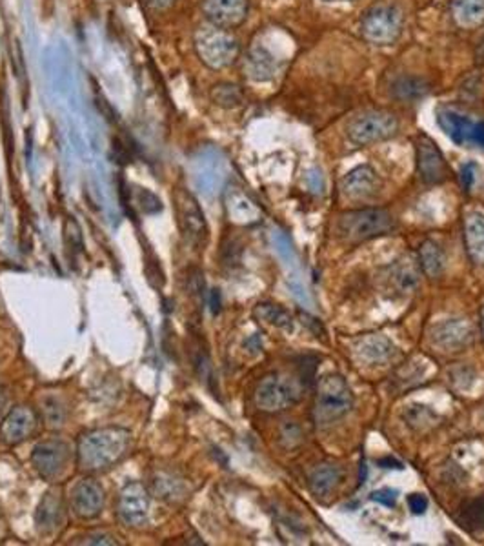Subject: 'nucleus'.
Here are the masks:
<instances>
[{
  "label": "nucleus",
  "mask_w": 484,
  "mask_h": 546,
  "mask_svg": "<svg viewBox=\"0 0 484 546\" xmlns=\"http://www.w3.org/2000/svg\"><path fill=\"white\" fill-rule=\"evenodd\" d=\"M383 282L386 289H390L394 295H410L417 284H419V268L416 261L412 259H403L390 268L383 275Z\"/></svg>",
  "instance_id": "obj_19"
},
{
  "label": "nucleus",
  "mask_w": 484,
  "mask_h": 546,
  "mask_svg": "<svg viewBox=\"0 0 484 546\" xmlns=\"http://www.w3.org/2000/svg\"><path fill=\"white\" fill-rule=\"evenodd\" d=\"M253 315L258 320H262V322H266V324H269L273 328L284 330L288 333H291L293 328H295L293 315L288 310H284V308H280L277 304H271V302H258L255 306V310H253Z\"/></svg>",
  "instance_id": "obj_27"
},
{
  "label": "nucleus",
  "mask_w": 484,
  "mask_h": 546,
  "mask_svg": "<svg viewBox=\"0 0 484 546\" xmlns=\"http://www.w3.org/2000/svg\"><path fill=\"white\" fill-rule=\"evenodd\" d=\"M395 223L390 212L381 208H364L355 212H346L339 217L337 230L339 236L350 243H363L394 230Z\"/></svg>",
  "instance_id": "obj_4"
},
{
  "label": "nucleus",
  "mask_w": 484,
  "mask_h": 546,
  "mask_svg": "<svg viewBox=\"0 0 484 546\" xmlns=\"http://www.w3.org/2000/svg\"><path fill=\"white\" fill-rule=\"evenodd\" d=\"M419 263H421L423 272L426 273L428 277L436 278V277H439L441 273L445 272L447 257H445L443 248L437 243L425 241L421 245V250H419Z\"/></svg>",
  "instance_id": "obj_28"
},
{
  "label": "nucleus",
  "mask_w": 484,
  "mask_h": 546,
  "mask_svg": "<svg viewBox=\"0 0 484 546\" xmlns=\"http://www.w3.org/2000/svg\"><path fill=\"white\" fill-rule=\"evenodd\" d=\"M399 130V121L390 111H368L348 126V137L361 146L374 144L394 137Z\"/></svg>",
  "instance_id": "obj_8"
},
{
  "label": "nucleus",
  "mask_w": 484,
  "mask_h": 546,
  "mask_svg": "<svg viewBox=\"0 0 484 546\" xmlns=\"http://www.w3.org/2000/svg\"><path fill=\"white\" fill-rule=\"evenodd\" d=\"M417 168L421 173V179L426 184H439L445 183L448 177V164L437 148V144L421 135L417 139Z\"/></svg>",
  "instance_id": "obj_14"
},
{
  "label": "nucleus",
  "mask_w": 484,
  "mask_h": 546,
  "mask_svg": "<svg viewBox=\"0 0 484 546\" xmlns=\"http://www.w3.org/2000/svg\"><path fill=\"white\" fill-rule=\"evenodd\" d=\"M353 410V394L339 373L324 375L315 392L313 417L319 428H330Z\"/></svg>",
  "instance_id": "obj_2"
},
{
  "label": "nucleus",
  "mask_w": 484,
  "mask_h": 546,
  "mask_svg": "<svg viewBox=\"0 0 484 546\" xmlns=\"http://www.w3.org/2000/svg\"><path fill=\"white\" fill-rule=\"evenodd\" d=\"M197 57L210 69H225L230 68L241 53L239 40L228 31L221 27H201L194 38Z\"/></svg>",
  "instance_id": "obj_3"
},
{
  "label": "nucleus",
  "mask_w": 484,
  "mask_h": 546,
  "mask_svg": "<svg viewBox=\"0 0 484 546\" xmlns=\"http://www.w3.org/2000/svg\"><path fill=\"white\" fill-rule=\"evenodd\" d=\"M437 122L452 142L465 148H484V121L454 108H441L437 111Z\"/></svg>",
  "instance_id": "obj_7"
},
{
  "label": "nucleus",
  "mask_w": 484,
  "mask_h": 546,
  "mask_svg": "<svg viewBox=\"0 0 484 546\" xmlns=\"http://www.w3.org/2000/svg\"><path fill=\"white\" fill-rule=\"evenodd\" d=\"M342 468L331 463H321L317 465L310 474V490L315 498L324 499L328 498L342 481Z\"/></svg>",
  "instance_id": "obj_22"
},
{
  "label": "nucleus",
  "mask_w": 484,
  "mask_h": 546,
  "mask_svg": "<svg viewBox=\"0 0 484 546\" xmlns=\"http://www.w3.org/2000/svg\"><path fill=\"white\" fill-rule=\"evenodd\" d=\"M152 492L168 503H179L188 496V483L177 474L161 472L152 481Z\"/></svg>",
  "instance_id": "obj_24"
},
{
  "label": "nucleus",
  "mask_w": 484,
  "mask_h": 546,
  "mask_svg": "<svg viewBox=\"0 0 484 546\" xmlns=\"http://www.w3.org/2000/svg\"><path fill=\"white\" fill-rule=\"evenodd\" d=\"M428 339L437 350L456 353L467 350L472 344L474 328L467 319H448L443 322H436L428 330Z\"/></svg>",
  "instance_id": "obj_10"
},
{
  "label": "nucleus",
  "mask_w": 484,
  "mask_h": 546,
  "mask_svg": "<svg viewBox=\"0 0 484 546\" xmlns=\"http://www.w3.org/2000/svg\"><path fill=\"white\" fill-rule=\"evenodd\" d=\"M210 97L217 106L226 108V110L241 106L242 100H244L241 88L237 84H230V82H223V84L214 86Z\"/></svg>",
  "instance_id": "obj_30"
},
{
  "label": "nucleus",
  "mask_w": 484,
  "mask_h": 546,
  "mask_svg": "<svg viewBox=\"0 0 484 546\" xmlns=\"http://www.w3.org/2000/svg\"><path fill=\"white\" fill-rule=\"evenodd\" d=\"M342 194L348 199H355V201H363V199H372L375 195H379L383 183L377 175V172L372 166H357L353 168L344 179H342Z\"/></svg>",
  "instance_id": "obj_17"
},
{
  "label": "nucleus",
  "mask_w": 484,
  "mask_h": 546,
  "mask_svg": "<svg viewBox=\"0 0 484 546\" xmlns=\"http://www.w3.org/2000/svg\"><path fill=\"white\" fill-rule=\"evenodd\" d=\"M405 421L414 430H428V428H432V426L437 425L439 415L430 406L412 404V406H408L405 410Z\"/></svg>",
  "instance_id": "obj_29"
},
{
  "label": "nucleus",
  "mask_w": 484,
  "mask_h": 546,
  "mask_svg": "<svg viewBox=\"0 0 484 546\" xmlns=\"http://www.w3.org/2000/svg\"><path fill=\"white\" fill-rule=\"evenodd\" d=\"M456 520L468 534H484V496L465 501L459 507Z\"/></svg>",
  "instance_id": "obj_25"
},
{
  "label": "nucleus",
  "mask_w": 484,
  "mask_h": 546,
  "mask_svg": "<svg viewBox=\"0 0 484 546\" xmlns=\"http://www.w3.org/2000/svg\"><path fill=\"white\" fill-rule=\"evenodd\" d=\"M174 203H175V212H177V223H179V228H181L186 243H190L192 247H197V248L203 247L208 237V226H206L205 214H203L199 203L188 190H183V188H179L175 192Z\"/></svg>",
  "instance_id": "obj_9"
},
{
  "label": "nucleus",
  "mask_w": 484,
  "mask_h": 546,
  "mask_svg": "<svg viewBox=\"0 0 484 546\" xmlns=\"http://www.w3.org/2000/svg\"><path fill=\"white\" fill-rule=\"evenodd\" d=\"M452 15L465 29L479 27L484 24V0H454Z\"/></svg>",
  "instance_id": "obj_26"
},
{
  "label": "nucleus",
  "mask_w": 484,
  "mask_h": 546,
  "mask_svg": "<svg viewBox=\"0 0 484 546\" xmlns=\"http://www.w3.org/2000/svg\"><path fill=\"white\" fill-rule=\"evenodd\" d=\"M306 183H308V188L313 192V194H321L324 190V177L321 173L319 168H313L306 173Z\"/></svg>",
  "instance_id": "obj_37"
},
{
  "label": "nucleus",
  "mask_w": 484,
  "mask_h": 546,
  "mask_svg": "<svg viewBox=\"0 0 484 546\" xmlns=\"http://www.w3.org/2000/svg\"><path fill=\"white\" fill-rule=\"evenodd\" d=\"M75 545H119L113 536L106 534V532H93V534H86L84 538L73 541Z\"/></svg>",
  "instance_id": "obj_35"
},
{
  "label": "nucleus",
  "mask_w": 484,
  "mask_h": 546,
  "mask_svg": "<svg viewBox=\"0 0 484 546\" xmlns=\"http://www.w3.org/2000/svg\"><path fill=\"white\" fill-rule=\"evenodd\" d=\"M42 412H44V419L49 426H60L64 423L66 412L64 406L58 399L55 397H47L42 401Z\"/></svg>",
  "instance_id": "obj_31"
},
{
  "label": "nucleus",
  "mask_w": 484,
  "mask_h": 546,
  "mask_svg": "<svg viewBox=\"0 0 484 546\" xmlns=\"http://www.w3.org/2000/svg\"><path fill=\"white\" fill-rule=\"evenodd\" d=\"M130 445L132 434L124 428L110 426L91 430L79 441V465L86 472L108 470L126 457Z\"/></svg>",
  "instance_id": "obj_1"
},
{
  "label": "nucleus",
  "mask_w": 484,
  "mask_h": 546,
  "mask_svg": "<svg viewBox=\"0 0 484 546\" xmlns=\"http://www.w3.org/2000/svg\"><path fill=\"white\" fill-rule=\"evenodd\" d=\"M7 401H9L7 392H5L4 386H0V415L4 414V410H5V406H7Z\"/></svg>",
  "instance_id": "obj_42"
},
{
  "label": "nucleus",
  "mask_w": 484,
  "mask_h": 546,
  "mask_svg": "<svg viewBox=\"0 0 484 546\" xmlns=\"http://www.w3.org/2000/svg\"><path fill=\"white\" fill-rule=\"evenodd\" d=\"M64 239H66V247L69 248L71 254H80L84 245H82V234H80V228L77 225V221L73 217H68L66 219V225H64Z\"/></svg>",
  "instance_id": "obj_32"
},
{
  "label": "nucleus",
  "mask_w": 484,
  "mask_h": 546,
  "mask_svg": "<svg viewBox=\"0 0 484 546\" xmlns=\"http://www.w3.org/2000/svg\"><path fill=\"white\" fill-rule=\"evenodd\" d=\"M481 326H483V337H484V306H483V310H481Z\"/></svg>",
  "instance_id": "obj_43"
},
{
  "label": "nucleus",
  "mask_w": 484,
  "mask_h": 546,
  "mask_svg": "<svg viewBox=\"0 0 484 546\" xmlns=\"http://www.w3.org/2000/svg\"><path fill=\"white\" fill-rule=\"evenodd\" d=\"M476 164H467L465 168H463V172H461V175H463V184H465V188L470 192L472 190V186H474V181H476Z\"/></svg>",
  "instance_id": "obj_40"
},
{
  "label": "nucleus",
  "mask_w": 484,
  "mask_h": 546,
  "mask_svg": "<svg viewBox=\"0 0 484 546\" xmlns=\"http://www.w3.org/2000/svg\"><path fill=\"white\" fill-rule=\"evenodd\" d=\"M71 509L80 520H93L104 509V490L93 479H82L71 492Z\"/></svg>",
  "instance_id": "obj_16"
},
{
  "label": "nucleus",
  "mask_w": 484,
  "mask_h": 546,
  "mask_svg": "<svg viewBox=\"0 0 484 546\" xmlns=\"http://www.w3.org/2000/svg\"><path fill=\"white\" fill-rule=\"evenodd\" d=\"M302 386L286 373L266 375L255 390V404L262 412H282L302 399Z\"/></svg>",
  "instance_id": "obj_5"
},
{
  "label": "nucleus",
  "mask_w": 484,
  "mask_h": 546,
  "mask_svg": "<svg viewBox=\"0 0 484 546\" xmlns=\"http://www.w3.org/2000/svg\"><path fill=\"white\" fill-rule=\"evenodd\" d=\"M230 208L234 210L236 217L242 223H251V221H257V217H258L257 206L251 201H247L244 195H237L236 201H232Z\"/></svg>",
  "instance_id": "obj_33"
},
{
  "label": "nucleus",
  "mask_w": 484,
  "mask_h": 546,
  "mask_svg": "<svg viewBox=\"0 0 484 546\" xmlns=\"http://www.w3.org/2000/svg\"><path fill=\"white\" fill-rule=\"evenodd\" d=\"M69 459V446L60 439H47L33 448L31 463L42 479L58 478Z\"/></svg>",
  "instance_id": "obj_11"
},
{
  "label": "nucleus",
  "mask_w": 484,
  "mask_h": 546,
  "mask_svg": "<svg viewBox=\"0 0 484 546\" xmlns=\"http://www.w3.org/2000/svg\"><path fill=\"white\" fill-rule=\"evenodd\" d=\"M203 15L206 20L221 29H234L247 16V0H203Z\"/></svg>",
  "instance_id": "obj_15"
},
{
  "label": "nucleus",
  "mask_w": 484,
  "mask_h": 546,
  "mask_svg": "<svg viewBox=\"0 0 484 546\" xmlns=\"http://www.w3.org/2000/svg\"><path fill=\"white\" fill-rule=\"evenodd\" d=\"M408 507H410V510H412L416 516H421V514H425L426 509H428V499H426L425 496H421V494H412V496L408 498Z\"/></svg>",
  "instance_id": "obj_39"
},
{
  "label": "nucleus",
  "mask_w": 484,
  "mask_h": 546,
  "mask_svg": "<svg viewBox=\"0 0 484 546\" xmlns=\"http://www.w3.org/2000/svg\"><path fill=\"white\" fill-rule=\"evenodd\" d=\"M146 275H148V280H150V284L153 288H163V284H164V273H163L161 267L157 263H148Z\"/></svg>",
  "instance_id": "obj_38"
},
{
  "label": "nucleus",
  "mask_w": 484,
  "mask_h": 546,
  "mask_svg": "<svg viewBox=\"0 0 484 546\" xmlns=\"http://www.w3.org/2000/svg\"><path fill=\"white\" fill-rule=\"evenodd\" d=\"M352 352L353 357L363 364L379 366L394 361L399 353V348L384 333H368L353 341Z\"/></svg>",
  "instance_id": "obj_12"
},
{
  "label": "nucleus",
  "mask_w": 484,
  "mask_h": 546,
  "mask_svg": "<svg viewBox=\"0 0 484 546\" xmlns=\"http://www.w3.org/2000/svg\"><path fill=\"white\" fill-rule=\"evenodd\" d=\"M465 245L470 259L484 267V214L474 212L465 219Z\"/></svg>",
  "instance_id": "obj_23"
},
{
  "label": "nucleus",
  "mask_w": 484,
  "mask_h": 546,
  "mask_svg": "<svg viewBox=\"0 0 484 546\" xmlns=\"http://www.w3.org/2000/svg\"><path fill=\"white\" fill-rule=\"evenodd\" d=\"M150 514V494L142 483H128L119 498V518L128 527H142Z\"/></svg>",
  "instance_id": "obj_13"
},
{
  "label": "nucleus",
  "mask_w": 484,
  "mask_h": 546,
  "mask_svg": "<svg viewBox=\"0 0 484 546\" xmlns=\"http://www.w3.org/2000/svg\"><path fill=\"white\" fill-rule=\"evenodd\" d=\"M148 9H153V11H164V9H170L177 0H141Z\"/></svg>",
  "instance_id": "obj_41"
},
{
  "label": "nucleus",
  "mask_w": 484,
  "mask_h": 546,
  "mask_svg": "<svg viewBox=\"0 0 484 546\" xmlns=\"http://www.w3.org/2000/svg\"><path fill=\"white\" fill-rule=\"evenodd\" d=\"M135 199H137V205L139 208L144 212V214H157L163 210V203L161 199H157L152 192L148 190H142V188H137L135 192Z\"/></svg>",
  "instance_id": "obj_34"
},
{
  "label": "nucleus",
  "mask_w": 484,
  "mask_h": 546,
  "mask_svg": "<svg viewBox=\"0 0 484 546\" xmlns=\"http://www.w3.org/2000/svg\"><path fill=\"white\" fill-rule=\"evenodd\" d=\"M397 492L392 490V488H383V490H377L372 494V501L375 503H381L384 507H394L397 503Z\"/></svg>",
  "instance_id": "obj_36"
},
{
  "label": "nucleus",
  "mask_w": 484,
  "mask_h": 546,
  "mask_svg": "<svg viewBox=\"0 0 484 546\" xmlns=\"http://www.w3.org/2000/svg\"><path fill=\"white\" fill-rule=\"evenodd\" d=\"M363 35L368 42L377 46L392 44L399 38L403 29V13L394 4H379L366 11L363 24Z\"/></svg>",
  "instance_id": "obj_6"
},
{
  "label": "nucleus",
  "mask_w": 484,
  "mask_h": 546,
  "mask_svg": "<svg viewBox=\"0 0 484 546\" xmlns=\"http://www.w3.org/2000/svg\"><path fill=\"white\" fill-rule=\"evenodd\" d=\"M277 58L262 46H253L244 58V71L255 82H268L277 75Z\"/></svg>",
  "instance_id": "obj_21"
},
{
  "label": "nucleus",
  "mask_w": 484,
  "mask_h": 546,
  "mask_svg": "<svg viewBox=\"0 0 484 546\" xmlns=\"http://www.w3.org/2000/svg\"><path fill=\"white\" fill-rule=\"evenodd\" d=\"M64 520V499L58 490H49L40 499V505L35 514V523L38 532L51 534L55 532Z\"/></svg>",
  "instance_id": "obj_20"
},
{
  "label": "nucleus",
  "mask_w": 484,
  "mask_h": 546,
  "mask_svg": "<svg viewBox=\"0 0 484 546\" xmlns=\"http://www.w3.org/2000/svg\"><path fill=\"white\" fill-rule=\"evenodd\" d=\"M37 426V414L27 406L13 408L0 426V436L5 445H18L26 441Z\"/></svg>",
  "instance_id": "obj_18"
}]
</instances>
